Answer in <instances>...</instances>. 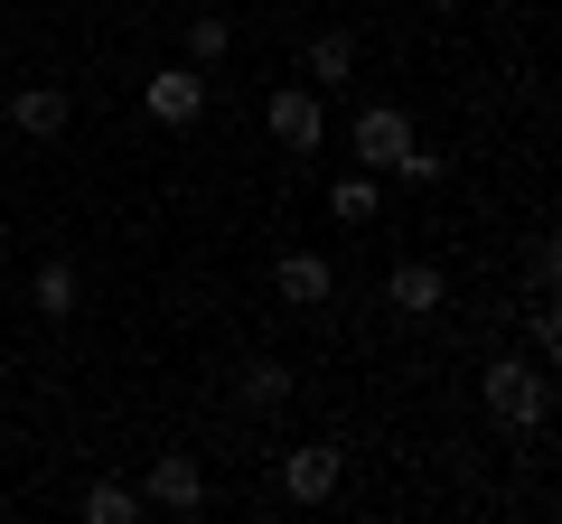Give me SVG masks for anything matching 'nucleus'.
Returning <instances> with one entry per match:
<instances>
[{
    "instance_id": "f257e3e1",
    "label": "nucleus",
    "mask_w": 562,
    "mask_h": 524,
    "mask_svg": "<svg viewBox=\"0 0 562 524\" xmlns=\"http://www.w3.org/2000/svg\"><path fill=\"white\" fill-rule=\"evenodd\" d=\"M479 394H487V422L535 431L543 412H553V365H535V356H497V365L479 375Z\"/></svg>"
},
{
    "instance_id": "f03ea898",
    "label": "nucleus",
    "mask_w": 562,
    "mask_h": 524,
    "mask_svg": "<svg viewBox=\"0 0 562 524\" xmlns=\"http://www.w3.org/2000/svg\"><path fill=\"white\" fill-rule=\"evenodd\" d=\"M262 132H272L281 150H319V132H328L319 84H272V94H262Z\"/></svg>"
},
{
    "instance_id": "7ed1b4c3",
    "label": "nucleus",
    "mask_w": 562,
    "mask_h": 524,
    "mask_svg": "<svg viewBox=\"0 0 562 524\" xmlns=\"http://www.w3.org/2000/svg\"><path fill=\"white\" fill-rule=\"evenodd\" d=\"M140 505H160V515H206V468L198 459H150V487H140Z\"/></svg>"
},
{
    "instance_id": "20e7f679",
    "label": "nucleus",
    "mask_w": 562,
    "mask_h": 524,
    "mask_svg": "<svg viewBox=\"0 0 562 524\" xmlns=\"http://www.w3.org/2000/svg\"><path fill=\"white\" fill-rule=\"evenodd\" d=\"M403 150H413V122H403L394 103H366L357 113V169L384 179V169H403Z\"/></svg>"
},
{
    "instance_id": "39448f33",
    "label": "nucleus",
    "mask_w": 562,
    "mask_h": 524,
    "mask_svg": "<svg viewBox=\"0 0 562 524\" xmlns=\"http://www.w3.org/2000/svg\"><path fill=\"white\" fill-rule=\"evenodd\" d=\"M140 103H150V122H198L206 113V66H160L140 84Z\"/></svg>"
},
{
    "instance_id": "423d86ee",
    "label": "nucleus",
    "mask_w": 562,
    "mask_h": 524,
    "mask_svg": "<svg viewBox=\"0 0 562 524\" xmlns=\"http://www.w3.org/2000/svg\"><path fill=\"white\" fill-rule=\"evenodd\" d=\"M384 300H394L403 319H441V309H450V282L431 272V262H394V272H384Z\"/></svg>"
},
{
    "instance_id": "0eeeda50",
    "label": "nucleus",
    "mask_w": 562,
    "mask_h": 524,
    "mask_svg": "<svg viewBox=\"0 0 562 524\" xmlns=\"http://www.w3.org/2000/svg\"><path fill=\"white\" fill-rule=\"evenodd\" d=\"M281 497L291 505H328L338 497V449H319V441L291 449V459H281Z\"/></svg>"
},
{
    "instance_id": "6e6552de",
    "label": "nucleus",
    "mask_w": 562,
    "mask_h": 524,
    "mask_svg": "<svg viewBox=\"0 0 562 524\" xmlns=\"http://www.w3.org/2000/svg\"><path fill=\"white\" fill-rule=\"evenodd\" d=\"M66 113H76V103H66V84H20V94H10V122H20L29 141H57Z\"/></svg>"
},
{
    "instance_id": "1a4fd4ad",
    "label": "nucleus",
    "mask_w": 562,
    "mask_h": 524,
    "mask_svg": "<svg viewBox=\"0 0 562 524\" xmlns=\"http://www.w3.org/2000/svg\"><path fill=\"white\" fill-rule=\"evenodd\" d=\"M272 282H281V300H301V309H319L328 291H338V272H328L319 253H281V262H272Z\"/></svg>"
},
{
    "instance_id": "9d476101",
    "label": "nucleus",
    "mask_w": 562,
    "mask_h": 524,
    "mask_svg": "<svg viewBox=\"0 0 562 524\" xmlns=\"http://www.w3.org/2000/svg\"><path fill=\"white\" fill-rule=\"evenodd\" d=\"M328 216H338V225H375V216H384V187H375V169H347V179L328 187Z\"/></svg>"
},
{
    "instance_id": "9b49d317",
    "label": "nucleus",
    "mask_w": 562,
    "mask_h": 524,
    "mask_svg": "<svg viewBox=\"0 0 562 524\" xmlns=\"http://www.w3.org/2000/svg\"><path fill=\"white\" fill-rule=\"evenodd\" d=\"M301 66H310V84H319V94H328V84H347V76H357V38H347V29H319Z\"/></svg>"
},
{
    "instance_id": "f8f14e48",
    "label": "nucleus",
    "mask_w": 562,
    "mask_h": 524,
    "mask_svg": "<svg viewBox=\"0 0 562 524\" xmlns=\"http://www.w3.org/2000/svg\"><path fill=\"white\" fill-rule=\"evenodd\" d=\"M235 394H244V403H254V412H281V403H291V365L254 356V365H244V375H235Z\"/></svg>"
},
{
    "instance_id": "ddd939ff",
    "label": "nucleus",
    "mask_w": 562,
    "mask_h": 524,
    "mask_svg": "<svg viewBox=\"0 0 562 524\" xmlns=\"http://www.w3.org/2000/svg\"><path fill=\"white\" fill-rule=\"evenodd\" d=\"M225 57H235V20H216V10H206V20H188V66H206V76H216Z\"/></svg>"
},
{
    "instance_id": "4468645a",
    "label": "nucleus",
    "mask_w": 562,
    "mask_h": 524,
    "mask_svg": "<svg viewBox=\"0 0 562 524\" xmlns=\"http://www.w3.org/2000/svg\"><path fill=\"white\" fill-rule=\"evenodd\" d=\"M132 515H140V487H122V478L85 487V524H132Z\"/></svg>"
},
{
    "instance_id": "2eb2a0df",
    "label": "nucleus",
    "mask_w": 562,
    "mask_h": 524,
    "mask_svg": "<svg viewBox=\"0 0 562 524\" xmlns=\"http://www.w3.org/2000/svg\"><path fill=\"white\" fill-rule=\"evenodd\" d=\"M29 300H38L47 319H76V272H66V262H38V282H29Z\"/></svg>"
},
{
    "instance_id": "dca6fc26",
    "label": "nucleus",
    "mask_w": 562,
    "mask_h": 524,
    "mask_svg": "<svg viewBox=\"0 0 562 524\" xmlns=\"http://www.w3.org/2000/svg\"><path fill=\"white\" fill-rule=\"evenodd\" d=\"M525 338H535V365H553V356H562V319H553V300L525 319Z\"/></svg>"
}]
</instances>
